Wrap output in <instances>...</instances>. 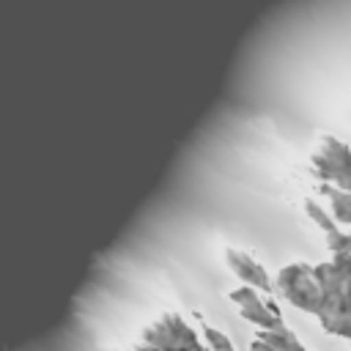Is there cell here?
<instances>
[{
  "label": "cell",
  "mask_w": 351,
  "mask_h": 351,
  "mask_svg": "<svg viewBox=\"0 0 351 351\" xmlns=\"http://www.w3.org/2000/svg\"><path fill=\"white\" fill-rule=\"evenodd\" d=\"M271 282H274V291L285 302H291L302 313L315 315V310H318V277H315L313 263H288L277 271V277Z\"/></svg>",
  "instance_id": "cell-4"
},
{
  "label": "cell",
  "mask_w": 351,
  "mask_h": 351,
  "mask_svg": "<svg viewBox=\"0 0 351 351\" xmlns=\"http://www.w3.org/2000/svg\"><path fill=\"white\" fill-rule=\"evenodd\" d=\"M313 269L318 277V324L351 343V252H332V261Z\"/></svg>",
  "instance_id": "cell-1"
},
{
  "label": "cell",
  "mask_w": 351,
  "mask_h": 351,
  "mask_svg": "<svg viewBox=\"0 0 351 351\" xmlns=\"http://www.w3.org/2000/svg\"><path fill=\"white\" fill-rule=\"evenodd\" d=\"M225 261H228V269H230L244 285H252L255 291H263V293H274V282H271L269 271H266L250 252L225 250Z\"/></svg>",
  "instance_id": "cell-7"
},
{
  "label": "cell",
  "mask_w": 351,
  "mask_h": 351,
  "mask_svg": "<svg viewBox=\"0 0 351 351\" xmlns=\"http://www.w3.org/2000/svg\"><path fill=\"white\" fill-rule=\"evenodd\" d=\"M310 159H313L318 178L326 186L351 192V145L348 143H343L332 134H321Z\"/></svg>",
  "instance_id": "cell-3"
},
{
  "label": "cell",
  "mask_w": 351,
  "mask_h": 351,
  "mask_svg": "<svg viewBox=\"0 0 351 351\" xmlns=\"http://www.w3.org/2000/svg\"><path fill=\"white\" fill-rule=\"evenodd\" d=\"M228 302H233L236 310H239V315L244 321H250L252 326H258V329H280V326H288L285 318H282V313H280V307L274 302L261 299V293L252 285L233 288L228 293Z\"/></svg>",
  "instance_id": "cell-5"
},
{
  "label": "cell",
  "mask_w": 351,
  "mask_h": 351,
  "mask_svg": "<svg viewBox=\"0 0 351 351\" xmlns=\"http://www.w3.org/2000/svg\"><path fill=\"white\" fill-rule=\"evenodd\" d=\"M324 195L329 197L332 219L337 222V230L326 236V244L332 252H351V192L324 184Z\"/></svg>",
  "instance_id": "cell-6"
},
{
  "label": "cell",
  "mask_w": 351,
  "mask_h": 351,
  "mask_svg": "<svg viewBox=\"0 0 351 351\" xmlns=\"http://www.w3.org/2000/svg\"><path fill=\"white\" fill-rule=\"evenodd\" d=\"M134 351H208V346L200 343L197 332L178 313H165L145 326Z\"/></svg>",
  "instance_id": "cell-2"
},
{
  "label": "cell",
  "mask_w": 351,
  "mask_h": 351,
  "mask_svg": "<svg viewBox=\"0 0 351 351\" xmlns=\"http://www.w3.org/2000/svg\"><path fill=\"white\" fill-rule=\"evenodd\" d=\"M200 329H203V340H206L208 351H236L233 340H230L225 332H219L217 326H211V324H203Z\"/></svg>",
  "instance_id": "cell-8"
}]
</instances>
